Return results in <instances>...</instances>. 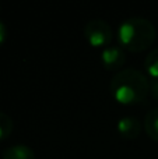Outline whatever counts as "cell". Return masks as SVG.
<instances>
[{
	"instance_id": "6",
	"label": "cell",
	"mask_w": 158,
	"mask_h": 159,
	"mask_svg": "<svg viewBox=\"0 0 158 159\" xmlns=\"http://www.w3.org/2000/svg\"><path fill=\"white\" fill-rule=\"evenodd\" d=\"M3 159H35V152L25 144H16L3 151Z\"/></svg>"
},
{
	"instance_id": "10",
	"label": "cell",
	"mask_w": 158,
	"mask_h": 159,
	"mask_svg": "<svg viewBox=\"0 0 158 159\" xmlns=\"http://www.w3.org/2000/svg\"><path fill=\"white\" fill-rule=\"evenodd\" d=\"M6 38H7V27L3 22V20L0 18V45L6 41Z\"/></svg>"
},
{
	"instance_id": "9",
	"label": "cell",
	"mask_w": 158,
	"mask_h": 159,
	"mask_svg": "<svg viewBox=\"0 0 158 159\" xmlns=\"http://www.w3.org/2000/svg\"><path fill=\"white\" fill-rule=\"evenodd\" d=\"M13 131V120L4 112H0V141L7 138Z\"/></svg>"
},
{
	"instance_id": "1",
	"label": "cell",
	"mask_w": 158,
	"mask_h": 159,
	"mask_svg": "<svg viewBox=\"0 0 158 159\" xmlns=\"http://www.w3.org/2000/svg\"><path fill=\"white\" fill-rule=\"evenodd\" d=\"M150 82L144 73L137 69H123L111 81V93L119 103L133 105L146 99L150 91Z\"/></svg>"
},
{
	"instance_id": "5",
	"label": "cell",
	"mask_w": 158,
	"mask_h": 159,
	"mask_svg": "<svg viewBox=\"0 0 158 159\" xmlns=\"http://www.w3.org/2000/svg\"><path fill=\"white\" fill-rule=\"evenodd\" d=\"M118 131L126 140H133L142 133V123L134 116H123L118 120Z\"/></svg>"
},
{
	"instance_id": "4",
	"label": "cell",
	"mask_w": 158,
	"mask_h": 159,
	"mask_svg": "<svg viewBox=\"0 0 158 159\" xmlns=\"http://www.w3.org/2000/svg\"><path fill=\"white\" fill-rule=\"evenodd\" d=\"M101 61L106 70H118L126 61V53L120 45H108L101 52Z\"/></svg>"
},
{
	"instance_id": "11",
	"label": "cell",
	"mask_w": 158,
	"mask_h": 159,
	"mask_svg": "<svg viewBox=\"0 0 158 159\" xmlns=\"http://www.w3.org/2000/svg\"><path fill=\"white\" fill-rule=\"evenodd\" d=\"M150 91H151V93H153L154 99H157V101H158V80H154V81L151 82Z\"/></svg>"
},
{
	"instance_id": "8",
	"label": "cell",
	"mask_w": 158,
	"mask_h": 159,
	"mask_svg": "<svg viewBox=\"0 0 158 159\" xmlns=\"http://www.w3.org/2000/svg\"><path fill=\"white\" fill-rule=\"evenodd\" d=\"M144 67L150 77H153L154 80H158V48L151 50L147 55V57L144 60Z\"/></svg>"
},
{
	"instance_id": "2",
	"label": "cell",
	"mask_w": 158,
	"mask_h": 159,
	"mask_svg": "<svg viewBox=\"0 0 158 159\" xmlns=\"http://www.w3.org/2000/svg\"><path fill=\"white\" fill-rule=\"evenodd\" d=\"M118 39L122 48L132 52H142L153 45L156 39V27L144 17H129L118 27Z\"/></svg>"
},
{
	"instance_id": "7",
	"label": "cell",
	"mask_w": 158,
	"mask_h": 159,
	"mask_svg": "<svg viewBox=\"0 0 158 159\" xmlns=\"http://www.w3.org/2000/svg\"><path fill=\"white\" fill-rule=\"evenodd\" d=\"M144 127L146 133L153 140L158 141V107H154L144 117Z\"/></svg>"
},
{
	"instance_id": "3",
	"label": "cell",
	"mask_w": 158,
	"mask_h": 159,
	"mask_svg": "<svg viewBox=\"0 0 158 159\" xmlns=\"http://www.w3.org/2000/svg\"><path fill=\"white\" fill-rule=\"evenodd\" d=\"M84 35H86L87 41L90 45L95 48H105L111 45L112 36H114V31L109 22H106L102 18H94L90 20L84 27Z\"/></svg>"
}]
</instances>
